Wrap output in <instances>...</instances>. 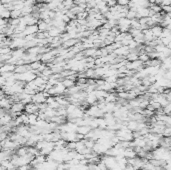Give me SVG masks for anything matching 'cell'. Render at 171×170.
Returning <instances> with one entry per match:
<instances>
[{"label": "cell", "instance_id": "6da1fadb", "mask_svg": "<svg viewBox=\"0 0 171 170\" xmlns=\"http://www.w3.org/2000/svg\"><path fill=\"white\" fill-rule=\"evenodd\" d=\"M15 76H16V79L19 80V81H22V82H24V83H28V82L35 80V78L37 77V74L34 72V70H30V71H27L22 74L15 73Z\"/></svg>", "mask_w": 171, "mask_h": 170}, {"label": "cell", "instance_id": "7a4b0ae2", "mask_svg": "<svg viewBox=\"0 0 171 170\" xmlns=\"http://www.w3.org/2000/svg\"><path fill=\"white\" fill-rule=\"evenodd\" d=\"M49 96H51L48 92L44 91V92H36L35 94L32 95V102L35 104H41V103H45L47 98Z\"/></svg>", "mask_w": 171, "mask_h": 170}, {"label": "cell", "instance_id": "3957f363", "mask_svg": "<svg viewBox=\"0 0 171 170\" xmlns=\"http://www.w3.org/2000/svg\"><path fill=\"white\" fill-rule=\"evenodd\" d=\"M24 111L27 114H38L39 113V107H38L37 104L31 102V103H28L25 105Z\"/></svg>", "mask_w": 171, "mask_h": 170}, {"label": "cell", "instance_id": "277c9868", "mask_svg": "<svg viewBox=\"0 0 171 170\" xmlns=\"http://www.w3.org/2000/svg\"><path fill=\"white\" fill-rule=\"evenodd\" d=\"M10 110H11L12 112H16V113H18V114H22V111L25 110V104H23L21 101L14 102V103L12 104V107Z\"/></svg>", "mask_w": 171, "mask_h": 170}, {"label": "cell", "instance_id": "5b68a950", "mask_svg": "<svg viewBox=\"0 0 171 170\" xmlns=\"http://www.w3.org/2000/svg\"><path fill=\"white\" fill-rule=\"evenodd\" d=\"M37 26L38 29H39V32H47V31H49V29L52 25L44 20H39L37 23Z\"/></svg>", "mask_w": 171, "mask_h": 170}, {"label": "cell", "instance_id": "8992f818", "mask_svg": "<svg viewBox=\"0 0 171 170\" xmlns=\"http://www.w3.org/2000/svg\"><path fill=\"white\" fill-rule=\"evenodd\" d=\"M130 52V48L128 46H121L120 48H117L116 50L114 51V53L117 55V56L120 57H126Z\"/></svg>", "mask_w": 171, "mask_h": 170}, {"label": "cell", "instance_id": "52a82bcc", "mask_svg": "<svg viewBox=\"0 0 171 170\" xmlns=\"http://www.w3.org/2000/svg\"><path fill=\"white\" fill-rule=\"evenodd\" d=\"M38 32H39V29H38L37 24H35V25H29V26H27L26 29L24 30L25 36L34 35V34H37Z\"/></svg>", "mask_w": 171, "mask_h": 170}, {"label": "cell", "instance_id": "ba28073f", "mask_svg": "<svg viewBox=\"0 0 171 170\" xmlns=\"http://www.w3.org/2000/svg\"><path fill=\"white\" fill-rule=\"evenodd\" d=\"M30 70H32L30 67V64H23V65H17L14 72H15L16 74H22L27 71H30Z\"/></svg>", "mask_w": 171, "mask_h": 170}, {"label": "cell", "instance_id": "9c48e42d", "mask_svg": "<svg viewBox=\"0 0 171 170\" xmlns=\"http://www.w3.org/2000/svg\"><path fill=\"white\" fill-rule=\"evenodd\" d=\"M16 65L10 64V63H5L4 65H1V73H5V72H14L15 71Z\"/></svg>", "mask_w": 171, "mask_h": 170}, {"label": "cell", "instance_id": "30bf717a", "mask_svg": "<svg viewBox=\"0 0 171 170\" xmlns=\"http://www.w3.org/2000/svg\"><path fill=\"white\" fill-rule=\"evenodd\" d=\"M0 16H1V18H4V19L11 18V11H10L9 9H7V8L4 6V4H2L1 5V9H0Z\"/></svg>", "mask_w": 171, "mask_h": 170}, {"label": "cell", "instance_id": "8fae6325", "mask_svg": "<svg viewBox=\"0 0 171 170\" xmlns=\"http://www.w3.org/2000/svg\"><path fill=\"white\" fill-rule=\"evenodd\" d=\"M151 31H152L153 35H154L155 38H159L160 36H161L162 32H163V27L160 26V25H155V26H153L152 28H150Z\"/></svg>", "mask_w": 171, "mask_h": 170}, {"label": "cell", "instance_id": "7c38bea8", "mask_svg": "<svg viewBox=\"0 0 171 170\" xmlns=\"http://www.w3.org/2000/svg\"><path fill=\"white\" fill-rule=\"evenodd\" d=\"M62 83L65 85V87L68 89V88H70V87H73L74 85H76V81L68 79V78H64V79H62Z\"/></svg>", "mask_w": 171, "mask_h": 170}, {"label": "cell", "instance_id": "4fadbf2b", "mask_svg": "<svg viewBox=\"0 0 171 170\" xmlns=\"http://www.w3.org/2000/svg\"><path fill=\"white\" fill-rule=\"evenodd\" d=\"M43 64V62L42 61H40V60H38V61H34V62H32L30 63V67H31V69L32 70H34V71H36V70H38L40 67H41V65Z\"/></svg>", "mask_w": 171, "mask_h": 170}, {"label": "cell", "instance_id": "5bb4252c", "mask_svg": "<svg viewBox=\"0 0 171 170\" xmlns=\"http://www.w3.org/2000/svg\"><path fill=\"white\" fill-rule=\"evenodd\" d=\"M22 17V11L21 10H12L11 11V18L16 19V18H21Z\"/></svg>", "mask_w": 171, "mask_h": 170}, {"label": "cell", "instance_id": "9a60e30c", "mask_svg": "<svg viewBox=\"0 0 171 170\" xmlns=\"http://www.w3.org/2000/svg\"><path fill=\"white\" fill-rule=\"evenodd\" d=\"M126 17H127L128 19H130V20L137 18V14H136V11H134V10H132V9H129V11H128L127 14H126Z\"/></svg>", "mask_w": 171, "mask_h": 170}, {"label": "cell", "instance_id": "2e32d148", "mask_svg": "<svg viewBox=\"0 0 171 170\" xmlns=\"http://www.w3.org/2000/svg\"><path fill=\"white\" fill-rule=\"evenodd\" d=\"M12 52L11 47H3V48H0V55H3V54H9V53Z\"/></svg>", "mask_w": 171, "mask_h": 170}, {"label": "cell", "instance_id": "e0dca14e", "mask_svg": "<svg viewBox=\"0 0 171 170\" xmlns=\"http://www.w3.org/2000/svg\"><path fill=\"white\" fill-rule=\"evenodd\" d=\"M129 0H118L117 1V4L118 5H121V6H128V4H129Z\"/></svg>", "mask_w": 171, "mask_h": 170}, {"label": "cell", "instance_id": "ac0fdd59", "mask_svg": "<svg viewBox=\"0 0 171 170\" xmlns=\"http://www.w3.org/2000/svg\"><path fill=\"white\" fill-rule=\"evenodd\" d=\"M166 47H167V48H169V49H171V41L169 42V43H168V45L166 46Z\"/></svg>", "mask_w": 171, "mask_h": 170}, {"label": "cell", "instance_id": "d6986e66", "mask_svg": "<svg viewBox=\"0 0 171 170\" xmlns=\"http://www.w3.org/2000/svg\"><path fill=\"white\" fill-rule=\"evenodd\" d=\"M166 28H167V29H169V30L171 31V23H170V24H168V26L166 27Z\"/></svg>", "mask_w": 171, "mask_h": 170}, {"label": "cell", "instance_id": "ffe728a7", "mask_svg": "<svg viewBox=\"0 0 171 170\" xmlns=\"http://www.w3.org/2000/svg\"><path fill=\"white\" fill-rule=\"evenodd\" d=\"M115 1H118V0H115Z\"/></svg>", "mask_w": 171, "mask_h": 170}, {"label": "cell", "instance_id": "44dd1931", "mask_svg": "<svg viewBox=\"0 0 171 170\" xmlns=\"http://www.w3.org/2000/svg\"><path fill=\"white\" fill-rule=\"evenodd\" d=\"M129 1H131V0H129Z\"/></svg>", "mask_w": 171, "mask_h": 170}]
</instances>
